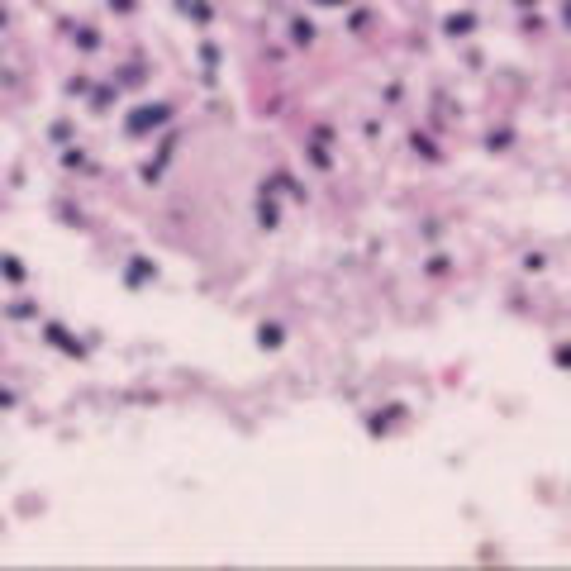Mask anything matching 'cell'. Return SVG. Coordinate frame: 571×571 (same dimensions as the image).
Returning <instances> with one entry per match:
<instances>
[{
  "label": "cell",
  "mask_w": 571,
  "mask_h": 571,
  "mask_svg": "<svg viewBox=\"0 0 571 571\" xmlns=\"http://www.w3.org/2000/svg\"><path fill=\"white\" fill-rule=\"evenodd\" d=\"M77 48H81V53H95V48H100V33H95V29H77Z\"/></svg>",
  "instance_id": "30bf717a"
},
{
  "label": "cell",
  "mask_w": 571,
  "mask_h": 571,
  "mask_svg": "<svg viewBox=\"0 0 571 571\" xmlns=\"http://www.w3.org/2000/svg\"><path fill=\"white\" fill-rule=\"evenodd\" d=\"M43 333H48V343H53L58 352H67V357H86V348H81V343H77V338H72V333L62 329V324H48Z\"/></svg>",
  "instance_id": "7a4b0ae2"
},
{
  "label": "cell",
  "mask_w": 571,
  "mask_h": 571,
  "mask_svg": "<svg viewBox=\"0 0 571 571\" xmlns=\"http://www.w3.org/2000/svg\"><path fill=\"white\" fill-rule=\"evenodd\" d=\"M410 148L419 153V158H428V162L438 158V148H433V138H424V134H414V138H410Z\"/></svg>",
  "instance_id": "9c48e42d"
},
{
  "label": "cell",
  "mask_w": 571,
  "mask_h": 571,
  "mask_svg": "<svg viewBox=\"0 0 571 571\" xmlns=\"http://www.w3.org/2000/svg\"><path fill=\"white\" fill-rule=\"evenodd\" d=\"M167 119H172V105H167V100H158V105H138V110L129 114V124H124V129L134 134V138H143V134L162 129Z\"/></svg>",
  "instance_id": "6da1fadb"
},
{
  "label": "cell",
  "mask_w": 571,
  "mask_h": 571,
  "mask_svg": "<svg viewBox=\"0 0 571 571\" xmlns=\"http://www.w3.org/2000/svg\"><path fill=\"white\" fill-rule=\"evenodd\" d=\"M10 315H15V319H29V315H33V305H29V300H19V305H10Z\"/></svg>",
  "instance_id": "9a60e30c"
},
{
  "label": "cell",
  "mask_w": 571,
  "mask_h": 571,
  "mask_svg": "<svg viewBox=\"0 0 571 571\" xmlns=\"http://www.w3.org/2000/svg\"><path fill=\"white\" fill-rule=\"evenodd\" d=\"M523 267H528V271H543V267H548V257H543V253H528V257H523Z\"/></svg>",
  "instance_id": "4fadbf2b"
},
{
  "label": "cell",
  "mask_w": 571,
  "mask_h": 571,
  "mask_svg": "<svg viewBox=\"0 0 571 571\" xmlns=\"http://www.w3.org/2000/svg\"><path fill=\"white\" fill-rule=\"evenodd\" d=\"M290 38H295V43H315V24H310V19H290Z\"/></svg>",
  "instance_id": "8992f818"
},
{
  "label": "cell",
  "mask_w": 571,
  "mask_h": 571,
  "mask_svg": "<svg viewBox=\"0 0 571 571\" xmlns=\"http://www.w3.org/2000/svg\"><path fill=\"white\" fill-rule=\"evenodd\" d=\"M476 29V15H447L443 19V33L447 38H462V33H472Z\"/></svg>",
  "instance_id": "277c9868"
},
{
  "label": "cell",
  "mask_w": 571,
  "mask_h": 571,
  "mask_svg": "<svg viewBox=\"0 0 571 571\" xmlns=\"http://www.w3.org/2000/svg\"><path fill=\"white\" fill-rule=\"evenodd\" d=\"M310 162H315L319 172H329V167H333V158H329V148H324V143H315V148H310Z\"/></svg>",
  "instance_id": "8fae6325"
},
{
  "label": "cell",
  "mask_w": 571,
  "mask_h": 571,
  "mask_svg": "<svg viewBox=\"0 0 571 571\" xmlns=\"http://www.w3.org/2000/svg\"><path fill=\"white\" fill-rule=\"evenodd\" d=\"M0 29H5V10H0Z\"/></svg>",
  "instance_id": "44dd1931"
},
{
  "label": "cell",
  "mask_w": 571,
  "mask_h": 571,
  "mask_svg": "<svg viewBox=\"0 0 571 571\" xmlns=\"http://www.w3.org/2000/svg\"><path fill=\"white\" fill-rule=\"evenodd\" d=\"M114 10H119V15H129V10H134V0H110Z\"/></svg>",
  "instance_id": "e0dca14e"
},
{
  "label": "cell",
  "mask_w": 571,
  "mask_h": 571,
  "mask_svg": "<svg viewBox=\"0 0 571 571\" xmlns=\"http://www.w3.org/2000/svg\"><path fill=\"white\" fill-rule=\"evenodd\" d=\"M271 186H281L286 195H305V190L295 186V181H290V176H286V172H276V176H271Z\"/></svg>",
  "instance_id": "7c38bea8"
},
{
  "label": "cell",
  "mask_w": 571,
  "mask_h": 571,
  "mask_svg": "<svg viewBox=\"0 0 571 571\" xmlns=\"http://www.w3.org/2000/svg\"><path fill=\"white\" fill-rule=\"evenodd\" d=\"M257 343H262V348H281V324H262V329H257Z\"/></svg>",
  "instance_id": "ba28073f"
},
{
  "label": "cell",
  "mask_w": 571,
  "mask_h": 571,
  "mask_svg": "<svg viewBox=\"0 0 571 571\" xmlns=\"http://www.w3.org/2000/svg\"><path fill=\"white\" fill-rule=\"evenodd\" d=\"M0 405H15V396H10V391H0Z\"/></svg>",
  "instance_id": "d6986e66"
},
{
  "label": "cell",
  "mask_w": 571,
  "mask_h": 571,
  "mask_svg": "<svg viewBox=\"0 0 571 571\" xmlns=\"http://www.w3.org/2000/svg\"><path fill=\"white\" fill-rule=\"evenodd\" d=\"M143 81V67H124V86H138Z\"/></svg>",
  "instance_id": "2e32d148"
},
{
  "label": "cell",
  "mask_w": 571,
  "mask_h": 571,
  "mask_svg": "<svg viewBox=\"0 0 571 571\" xmlns=\"http://www.w3.org/2000/svg\"><path fill=\"white\" fill-rule=\"evenodd\" d=\"M447 271V257H428V276H443Z\"/></svg>",
  "instance_id": "5bb4252c"
},
{
  "label": "cell",
  "mask_w": 571,
  "mask_h": 571,
  "mask_svg": "<svg viewBox=\"0 0 571 571\" xmlns=\"http://www.w3.org/2000/svg\"><path fill=\"white\" fill-rule=\"evenodd\" d=\"M315 5H324V10H333V5H348V0H315Z\"/></svg>",
  "instance_id": "ac0fdd59"
},
{
  "label": "cell",
  "mask_w": 571,
  "mask_h": 571,
  "mask_svg": "<svg viewBox=\"0 0 571 571\" xmlns=\"http://www.w3.org/2000/svg\"><path fill=\"white\" fill-rule=\"evenodd\" d=\"M153 276H158V267H153L148 257H134V262H129V286H148Z\"/></svg>",
  "instance_id": "3957f363"
},
{
  "label": "cell",
  "mask_w": 571,
  "mask_h": 571,
  "mask_svg": "<svg viewBox=\"0 0 571 571\" xmlns=\"http://www.w3.org/2000/svg\"><path fill=\"white\" fill-rule=\"evenodd\" d=\"M0 271H5V281H24V262H19V257H10V253H5V257H0Z\"/></svg>",
  "instance_id": "52a82bcc"
},
{
  "label": "cell",
  "mask_w": 571,
  "mask_h": 571,
  "mask_svg": "<svg viewBox=\"0 0 571 571\" xmlns=\"http://www.w3.org/2000/svg\"><path fill=\"white\" fill-rule=\"evenodd\" d=\"M514 5H538V0H514Z\"/></svg>",
  "instance_id": "ffe728a7"
},
{
  "label": "cell",
  "mask_w": 571,
  "mask_h": 571,
  "mask_svg": "<svg viewBox=\"0 0 571 571\" xmlns=\"http://www.w3.org/2000/svg\"><path fill=\"white\" fill-rule=\"evenodd\" d=\"M257 224H262V229H276V224H281V214H276L267 190H262V200H257Z\"/></svg>",
  "instance_id": "5b68a950"
}]
</instances>
